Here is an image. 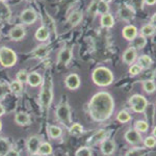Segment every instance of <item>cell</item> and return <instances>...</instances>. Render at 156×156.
I'll use <instances>...</instances> for the list:
<instances>
[{"instance_id":"1","label":"cell","mask_w":156,"mask_h":156,"mask_svg":"<svg viewBox=\"0 0 156 156\" xmlns=\"http://www.w3.org/2000/svg\"><path fill=\"white\" fill-rule=\"evenodd\" d=\"M115 103L112 95L107 92H98L89 103L90 115L95 122H104L112 117Z\"/></svg>"},{"instance_id":"2","label":"cell","mask_w":156,"mask_h":156,"mask_svg":"<svg viewBox=\"0 0 156 156\" xmlns=\"http://www.w3.org/2000/svg\"><path fill=\"white\" fill-rule=\"evenodd\" d=\"M92 79L98 87H108L114 81V74L108 68L98 67L92 73Z\"/></svg>"},{"instance_id":"3","label":"cell","mask_w":156,"mask_h":156,"mask_svg":"<svg viewBox=\"0 0 156 156\" xmlns=\"http://www.w3.org/2000/svg\"><path fill=\"white\" fill-rule=\"evenodd\" d=\"M53 100V82L51 78L43 81L42 90L40 92V104L43 109H48Z\"/></svg>"},{"instance_id":"4","label":"cell","mask_w":156,"mask_h":156,"mask_svg":"<svg viewBox=\"0 0 156 156\" xmlns=\"http://www.w3.org/2000/svg\"><path fill=\"white\" fill-rule=\"evenodd\" d=\"M17 53L9 47H0V65L4 68H12L17 62Z\"/></svg>"},{"instance_id":"5","label":"cell","mask_w":156,"mask_h":156,"mask_svg":"<svg viewBox=\"0 0 156 156\" xmlns=\"http://www.w3.org/2000/svg\"><path fill=\"white\" fill-rule=\"evenodd\" d=\"M56 118L60 123H62L66 126H69L71 124V109L68 103H62L56 108Z\"/></svg>"},{"instance_id":"6","label":"cell","mask_w":156,"mask_h":156,"mask_svg":"<svg viewBox=\"0 0 156 156\" xmlns=\"http://www.w3.org/2000/svg\"><path fill=\"white\" fill-rule=\"evenodd\" d=\"M129 104L133 109V112H137V114H142V112H145L146 107H147L148 101L142 95H133L129 99Z\"/></svg>"},{"instance_id":"7","label":"cell","mask_w":156,"mask_h":156,"mask_svg":"<svg viewBox=\"0 0 156 156\" xmlns=\"http://www.w3.org/2000/svg\"><path fill=\"white\" fill-rule=\"evenodd\" d=\"M20 19L26 25H31L34 23H36L37 19V15L36 11L34 9H26L20 15Z\"/></svg>"},{"instance_id":"8","label":"cell","mask_w":156,"mask_h":156,"mask_svg":"<svg viewBox=\"0 0 156 156\" xmlns=\"http://www.w3.org/2000/svg\"><path fill=\"white\" fill-rule=\"evenodd\" d=\"M26 36V30L22 25H16L9 30V37L12 41H21Z\"/></svg>"},{"instance_id":"9","label":"cell","mask_w":156,"mask_h":156,"mask_svg":"<svg viewBox=\"0 0 156 156\" xmlns=\"http://www.w3.org/2000/svg\"><path fill=\"white\" fill-rule=\"evenodd\" d=\"M80 83H81L80 77L78 76L77 74H75V73H72V74L68 75L66 77V79H65V84H66V87L69 90H77L78 87H80Z\"/></svg>"},{"instance_id":"10","label":"cell","mask_w":156,"mask_h":156,"mask_svg":"<svg viewBox=\"0 0 156 156\" xmlns=\"http://www.w3.org/2000/svg\"><path fill=\"white\" fill-rule=\"evenodd\" d=\"M137 58V50L133 47H129L123 53V62L124 64L132 65L134 64L135 59Z\"/></svg>"},{"instance_id":"11","label":"cell","mask_w":156,"mask_h":156,"mask_svg":"<svg viewBox=\"0 0 156 156\" xmlns=\"http://www.w3.org/2000/svg\"><path fill=\"white\" fill-rule=\"evenodd\" d=\"M125 140L129 144L136 145L138 143L142 142V136H140V133L136 129H129L125 133Z\"/></svg>"},{"instance_id":"12","label":"cell","mask_w":156,"mask_h":156,"mask_svg":"<svg viewBox=\"0 0 156 156\" xmlns=\"http://www.w3.org/2000/svg\"><path fill=\"white\" fill-rule=\"evenodd\" d=\"M122 34L124 39L131 42L132 40H134L138 36V30L136 28V26H134V25H127V26H125L123 28Z\"/></svg>"},{"instance_id":"13","label":"cell","mask_w":156,"mask_h":156,"mask_svg":"<svg viewBox=\"0 0 156 156\" xmlns=\"http://www.w3.org/2000/svg\"><path fill=\"white\" fill-rule=\"evenodd\" d=\"M41 140L37 135H34V136H31L27 140L26 143V148L28 150V152L30 154H34V153H37L39 151V147L41 145Z\"/></svg>"},{"instance_id":"14","label":"cell","mask_w":156,"mask_h":156,"mask_svg":"<svg viewBox=\"0 0 156 156\" xmlns=\"http://www.w3.org/2000/svg\"><path fill=\"white\" fill-rule=\"evenodd\" d=\"M120 18L124 21H130L134 17V9L129 5H123L119 11Z\"/></svg>"},{"instance_id":"15","label":"cell","mask_w":156,"mask_h":156,"mask_svg":"<svg viewBox=\"0 0 156 156\" xmlns=\"http://www.w3.org/2000/svg\"><path fill=\"white\" fill-rule=\"evenodd\" d=\"M27 83L30 87H40L43 83V77L41 76L40 73H37L36 71L28 73V78H27Z\"/></svg>"},{"instance_id":"16","label":"cell","mask_w":156,"mask_h":156,"mask_svg":"<svg viewBox=\"0 0 156 156\" xmlns=\"http://www.w3.org/2000/svg\"><path fill=\"white\" fill-rule=\"evenodd\" d=\"M71 58H72L71 49L65 47V48L58 53V55H57V62H59V64H64V65H68L70 62V60H71Z\"/></svg>"},{"instance_id":"17","label":"cell","mask_w":156,"mask_h":156,"mask_svg":"<svg viewBox=\"0 0 156 156\" xmlns=\"http://www.w3.org/2000/svg\"><path fill=\"white\" fill-rule=\"evenodd\" d=\"M115 150V142L112 140H104L101 142V151L104 155H112Z\"/></svg>"},{"instance_id":"18","label":"cell","mask_w":156,"mask_h":156,"mask_svg":"<svg viewBox=\"0 0 156 156\" xmlns=\"http://www.w3.org/2000/svg\"><path fill=\"white\" fill-rule=\"evenodd\" d=\"M34 37L39 42H46L47 40L49 39L50 37V32H49V29L47 28L46 26H41L37 29L36 34H34Z\"/></svg>"},{"instance_id":"19","label":"cell","mask_w":156,"mask_h":156,"mask_svg":"<svg viewBox=\"0 0 156 156\" xmlns=\"http://www.w3.org/2000/svg\"><path fill=\"white\" fill-rule=\"evenodd\" d=\"M48 54H49V47L47 46L46 44L40 45V46L37 47V48L34 49V51L32 52V55H34L36 58H40V59L45 58L46 56H48Z\"/></svg>"},{"instance_id":"20","label":"cell","mask_w":156,"mask_h":156,"mask_svg":"<svg viewBox=\"0 0 156 156\" xmlns=\"http://www.w3.org/2000/svg\"><path fill=\"white\" fill-rule=\"evenodd\" d=\"M100 24H101L102 27H105V28H112L115 25V18L110 12L105 15H102L101 19H100Z\"/></svg>"},{"instance_id":"21","label":"cell","mask_w":156,"mask_h":156,"mask_svg":"<svg viewBox=\"0 0 156 156\" xmlns=\"http://www.w3.org/2000/svg\"><path fill=\"white\" fill-rule=\"evenodd\" d=\"M136 64L142 68L143 70H147V69H149L151 67V65L153 64V60L149 55L144 54V55H142V56L138 57Z\"/></svg>"},{"instance_id":"22","label":"cell","mask_w":156,"mask_h":156,"mask_svg":"<svg viewBox=\"0 0 156 156\" xmlns=\"http://www.w3.org/2000/svg\"><path fill=\"white\" fill-rule=\"evenodd\" d=\"M15 122L17 123L20 126H25V125H28L30 123V118L26 112H18L15 115Z\"/></svg>"},{"instance_id":"23","label":"cell","mask_w":156,"mask_h":156,"mask_svg":"<svg viewBox=\"0 0 156 156\" xmlns=\"http://www.w3.org/2000/svg\"><path fill=\"white\" fill-rule=\"evenodd\" d=\"M81 19H82L81 12L75 11V12H72L71 14H70V16L68 17V22H69L71 26H76L77 24L80 23Z\"/></svg>"},{"instance_id":"24","label":"cell","mask_w":156,"mask_h":156,"mask_svg":"<svg viewBox=\"0 0 156 156\" xmlns=\"http://www.w3.org/2000/svg\"><path fill=\"white\" fill-rule=\"evenodd\" d=\"M11 9L5 2H0V19L1 20H9L11 18Z\"/></svg>"},{"instance_id":"25","label":"cell","mask_w":156,"mask_h":156,"mask_svg":"<svg viewBox=\"0 0 156 156\" xmlns=\"http://www.w3.org/2000/svg\"><path fill=\"white\" fill-rule=\"evenodd\" d=\"M105 137H106V131L105 130H99L90 138L89 142L92 143V144H99L104 140H106Z\"/></svg>"},{"instance_id":"26","label":"cell","mask_w":156,"mask_h":156,"mask_svg":"<svg viewBox=\"0 0 156 156\" xmlns=\"http://www.w3.org/2000/svg\"><path fill=\"white\" fill-rule=\"evenodd\" d=\"M132 46L133 48H135L136 50H140V49H143L145 47V45L147 44V39H146V37L144 36H137L135 37L134 40H132Z\"/></svg>"},{"instance_id":"27","label":"cell","mask_w":156,"mask_h":156,"mask_svg":"<svg viewBox=\"0 0 156 156\" xmlns=\"http://www.w3.org/2000/svg\"><path fill=\"white\" fill-rule=\"evenodd\" d=\"M47 132H48L49 137H51V138H58V137L62 136V128L58 127V126H55V125L48 126Z\"/></svg>"},{"instance_id":"28","label":"cell","mask_w":156,"mask_h":156,"mask_svg":"<svg viewBox=\"0 0 156 156\" xmlns=\"http://www.w3.org/2000/svg\"><path fill=\"white\" fill-rule=\"evenodd\" d=\"M69 132L71 135H74V136H79L83 133V127H82L81 124L79 123H74L72 124L69 128Z\"/></svg>"},{"instance_id":"29","label":"cell","mask_w":156,"mask_h":156,"mask_svg":"<svg viewBox=\"0 0 156 156\" xmlns=\"http://www.w3.org/2000/svg\"><path fill=\"white\" fill-rule=\"evenodd\" d=\"M39 154H41L43 156H46V155H50L52 154V147L49 143L47 142H44V143H41L39 147V151H37Z\"/></svg>"},{"instance_id":"30","label":"cell","mask_w":156,"mask_h":156,"mask_svg":"<svg viewBox=\"0 0 156 156\" xmlns=\"http://www.w3.org/2000/svg\"><path fill=\"white\" fill-rule=\"evenodd\" d=\"M11 144L6 138L0 137V156H4L11 150Z\"/></svg>"},{"instance_id":"31","label":"cell","mask_w":156,"mask_h":156,"mask_svg":"<svg viewBox=\"0 0 156 156\" xmlns=\"http://www.w3.org/2000/svg\"><path fill=\"white\" fill-rule=\"evenodd\" d=\"M9 90L12 93V94L15 95H19L20 93L22 92V90H23V87H22V83L18 80H14V81H12L11 83L9 85Z\"/></svg>"},{"instance_id":"32","label":"cell","mask_w":156,"mask_h":156,"mask_svg":"<svg viewBox=\"0 0 156 156\" xmlns=\"http://www.w3.org/2000/svg\"><path fill=\"white\" fill-rule=\"evenodd\" d=\"M134 129H136L140 133H144L149 129V124L144 120H138L134 124Z\"/></svg>"},{"instance_id":"33","label":"cell","mask_w":156,"mask_h":156,"mask_svg":"<svg viewBox=\"0 0 156 156\" xmlns=\"http://www.w3.org/2000/svg\"><path fill=\"white\" fill-rule=\"evenodd\" d=\"M97 12L101 15V16L102 15L108 14L109 12V5H108V3L102 1V0H99L97 4Z\"/></svg>"},{"instance_id":"34","label":"cell","mask_w":156,"mask_h":156,"mask_svg":"<svg viewBox=\"0 0 156 156\" xmlns=\"http://www.w3.org/2000/svg\"><path fill=\"white\" fill-rule=\"evenodd\" d=\"M143 87H144V90L146 93H148V94H152V93H154L156 90V84L155 82L153 81V80H146L144 81V83H143Z\"/></svg>"},{"instance_id":"35","label":"cell","mask_w":156,"mask_h":156,"mask_svg":"<svg viewBox=\"0 0 156 156\" xmlns=\"http://www.w3.org/2000/svg\"><path fill=\"white\" fill-rule=\"evenodd\" d=\"M155 28L152 26L150 23L149 24H146L144 26L142 27V30H140V34L144 37H151L155 34Z\"/></svg>"},{"instance_id":"36","label":"cell","mask_w":156,"mask_h":156,"mask_svg":"<svg viewBox=\"0 0 156 156\" xmlns=\"http://www.w3.org/2000/svg\"><path fill=\"white\" fill-rule=\"evenodd\" d=\"M147 151L144 148H132L126 153L125 156H145Z\"/></svg>"},{"instance_id":"37","label":"cell","mask_w":156,"mask_h":156,"mask_svg":"<svg viewBox=\"0 0 156 156\" xmlns=\"http://www.w3.org/2000/svg\"><path fill=\"white\" fill-rule=\"evenodd\" d=\"M117 119L120 123H128L131 120V115L126 110H121L117 115Z\"/></svg>"},{"instance_id":"38","label":"cell","mask_w":156,"mask_h":156,"mask_svg":"<svg viewBox=\"0 0 156 156\" xmlns=\"http://www.w3.org/2000/svg\"><path fill=\"white\" fill-rule=\"evenodd\" d=\"M16 78L18 81L21 82V83H26L27 78H28V73L25 71V70H20V71L16 74Z\"/></svg>"},{"instance_id":"39","label":"cell","mask_w":156,"mask_h":156,"mask_svg":"<svg viewBox=\"0 0 156 156\" xmlns=\"http://www.w3.org/2000/svg\"><path fill=\"white\" fill-rule=\"evenodd\" d=\"M75 156H92V150L89 147H81L76 151Z\"/></svg>"},{"instance_id":"40","label":"cell","mask_w":156,"mask_h":156,"mask_svg":"<svg viewBox=\"0 0 156 156\" xmlns=\"http://www.w3.org/2000/svg\"><path fill=\"white\" fill-rule=\"evenodd\" d=\"M143 71V69L138 66L137 64H132L130 65V68H129V74L131 76H136V75L140 74V72Z\"/></svg>"},{"instance_id":"41","label":"cell","mask_w":156,"mask_h":156,"mask_svg":"<svg viewBox=\"0 0 156 156\" xmlns=\"http://www.w3.org/2000/svg\"><path fill=\"white\" fill-rule=\"evenodd\" d=\"M144 145L146 148H150V149H152V148H154L156 146V138L153 136H148L146 137L144 140Z\"/></svg>"},{"instance_id":"42","label":"cell","mask_w":156,"mask_h":156,"mask_svg":"<svg viewBox=\"0 0 156 156\" xmlns=\"http://www.w3.org/2000/svg\"><path fill=\"white\" fill-rule=\"evenodd\" d=\"M9 85L0 82V100L3 99V98L6 96V94H7V92H9Z\"/></svg>"},{"instance_id":"43","label":"cell","mask_w":156,"mask_h":156,"mask_svg":"<svg viewBox=\"0 0 156 156\" xmlns=\"http://www.w3.org/2000/svg\"><path fill=\"white\" fill-rule=\"evenodd\" d=\"M4 156H20V154H19V152H18L17 150L11 149V150H9V152H7Z\"/></svg>"},{"instance_id":"44","label":"cell","mask_w":156,"mask_h":156,"mask_svg":"<svg viewBox=\"0 0 156 156\" xmlns=\"http://www.w3.org/2000/svg\"><path fill=\"white\" fill-rule=\"evenodd\" d=\"M150 24L152 25L153 27L156 29V12L152 16V18H151V21H150Z\"/></svg>"},{"instance_id":"45","label":"cell","mask_w":156,"mask_h":156,"mask_svg":"<svg viewBox=\"0 0 156 156\" xmlns=\"http://www.w3.org/2000/svg\"><path fill=\"white\" fill-rule=\"evenodd\" d=\"M144 2L147 5H154L156 3V0H144Z\"/></svg>"},{"instance_id":"46","label":"cell","mask_w":156,"mask_h":156,"mask_svg":"<svg viewBox=\"0 0 156 156\" xmlns=\"http://www.w3.org/2000/svg\"><path fill=\"white\" fill-rule=\"evenodd\" d=\"M4 112H5V109H4L3 105L0 103V117H2V115H4Z\"/></svg>"},{"instance_id":"47","label":"cell","mask_w":156,"mask_h":156,"mask_svg":"<svg viewBox=\"0 0 156 156\" xmlns=\"http://www.w3.org/2000/svg\"><path fill=\"white\" fill-rule=\"evenodd\" d=\"M152 134H153V136H154L156 138V126L154 127V129H153V131H152Z\"/></svg>"},{"instance_id":"48","label":"cell","mask_w":156,"mask_h":156,"mask_svg":"<svg viewBox=\"0 0 156 156\" xmlns=\"http://www.w3.org/2000/svg\"><path fill=\"white\" fill-rule=\"evenodd\" d=\"M30 156H43V155L39 154V153H34V154H30Z\"/></svg>"},{"instance_id":"49","label":"cell","mask_w":156,"mask_h":156,"mask_svg":"<svg viewBox=\"0 0 156 156\" xmlns=\"http://www.w3.org/2000/svg\"><path fill=\"white\" fill-rule=\"evenodd\" d=\"M102 1L106 2V3H109V2H112V0H102Z\"/></svg>"},{"instance_id":"50","label":"cell","mask_w":156,"mask_h":156,"mask_svg":"<svg viewBox=\"0 0 156 156\" xmlns=\"http://www.w3.org/2000/svg\"><path fill=\"white\" fill-rule=\"evenodd\" d=\"M1 129H2V123H1V121H0V131H1Z\"/></svg>"},{"instance_id":"51","label":"cell","mask_w":156,"mask_h":156,"mask_svg":"<svg viewBox=\"0 0 156 156\" xmlns=\"http://www.w3.org/2000/svg\"><path fill=\"white\" fill-rule=\"evenodd\" d=\"M6 0H0V2H5Z\"/></svg>"}]
</instances>
